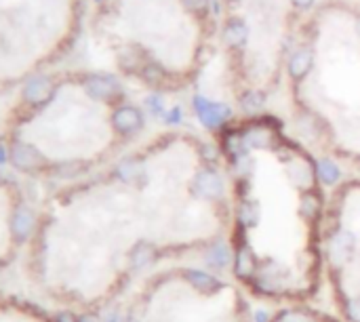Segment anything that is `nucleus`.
I'll return each mask as SVG.
<instances>
[{
  "label": "nucleus",
  "instance_id": "obj_19",
  "mask_svg": "<svg viewBox=\"0 0 360 322\" xmlns=\"http://www.w3.org/2000/svg\"><path fill=\"white\" fill-rule=\"evenodd\" d=\"M280 322H312V318L305 316L303 312H285Z\"/></svg>",
  "mask_w": 360,
  "mask_h": 322
},
{
  "label": "nucleus",
  "instance_id": "obj_22",
  "mask_svg": "<svg viewBox=\"0 0 360 322\" xmlns=\"http://www.w3.org/2000/svg\"><path fill=\"white\" fill-rule=\"evenodd\" d=\"M57 322H78V318H74L72 314H60Z\"/></svg>",
  "mask_w": 360,
  "mask_h": 322
},
{
  "label": "nucleus",
  "instance_id": "obj_12",
  "mask_svg": "<svg viewBox=\"0 0 360 322\" xmlns=\"http://www.w3.org/2000/svg\"><path fill=\"white\" fill-rule=\"evenodd\" d=\"M260 217H262L260 202H255V200H240L238 202L236 220L242 228H255L257 224H260Z\"/></svg>",
  "mask_w": 360,
  "mask_h": 322
},
{
  "label": "nucleus",
  "instance_id": "obj_7",
  "mask_svg": "<svg viewBox=\"0 0 360 322\" xmlns=\"http://www.w3.org/2000/svg\"><path fill=\"white\" fill-rule=\"evenodd\" d=\"M84 89L91 97L95 99H112L120 93L118 89V82L110 76H89L84 80Z\"/></svg>",
  "mask_w": 360,
  "mask_h": 322
},
{
  "label": "nucleus",
  "instance_id": "obj_4",
  "mask_svg": "<svg viewBox=\"0 0 360 322\" xmlns=\"http://www.w3.org/2000/svg\"><path fill=\"white\" fill-rule=\"evenodd\" d=\"M255 285L266 295H280L287 287V276L276 267H257Z\"/></svg>",
  "mask_w": 360,
  "mask_h": 322
},
{
  "label": "nucleus",
  "instance_id": "obj_5",
  "mask_svg": "<svg viewBox=\"0 0 360 322\" xmlns=\"http://www.w3.org/2000/svg\"><path fill=\"white\" fill-rule=\"evenodd\" d=\"M112 125H114V129H116L118 133H123V135H133V133H137V131L143 127V116H141V112L137 110V107H133V105H123V107H118V110L114 112Z\"/></svg>",
  "mask_w": 360,
  "mask_h": 322
},
{
  "label": "nucleus",
  "instance_id": "obj_16",
  "mask_svg": "<svg viewBox=\"0 0 360 322\" xmlns=\"http://www.w3.org/2000/svg\"><path fill=\"white\" fill-rule=\"evenodd\" d=\"M316 177H318L325 186H333V184L339 181L341 171H339V167L333 163L331 158H323V160H318V165H316Z\"/></svg>",
  "mask_w": 360,
  "mask_h": 322
},
{
  "label": "nucleus",
  "instance_id": "obj_10",
  "mask_svg": "<svg viewBox=\"0 0 360 322\" xmlns=\"http://www.w3.org/2000/svg\"><path fill=\"white\" fill-rule=\"evenodd\" d=\"M183 278H186V283L192 289H196L202 295H211V293H215V291L222 289V283L213 274L204 272V270H186L183 272Z\"/></svg>",
  "mask_w": 360,
  "mask_h": 322
},
{
  "label": "nucleus",
  "instance_id": "obj_8",
  "mask_svg": "<svg viewBox=\"0 0 360 322\" xmlns=\"http://www.w3.org/2000/svg\"><path fill=\"white\" fill-rule=\"evenodd\" d=\"M204 261H207L211 267H215V270H226V267L234 265V251L228 242L217 240V242L209 244L207 251H204Z\"/></svg>",
  "mask_w": 360,
  "mask_h": 322
},
{
  "label": "nucleus",
  "instance_id": "obj_18",
  "mask_svg": "<svg viewBox=\"0 0 360 322\" xmlns=\"http://www.w3.org/2000/svg\"><path fill=\"white\" fill-rule=\"evenodd\" d=\"M139 173H141V167H139L137 160H125V163H120V167L116 169L118 179L125 181V184L135 181V179L139 177Z\"/></svg>",
  "mask_w": 360,
  "mask_h": 322
},
{
  "label": "nucleus",
  "instance_id": "obj_25",
  "mask_svg": "<svg viewBox=\"0 0 360 322\" xmlns=\"http://www.w3.org/2000/svg\"><path fill=\"white\" fill-rule=\"evenodd\" d=\"M7 163V154H5V147H0V165Z\"/></svg>",
  "mask_w": 360,
  "mask_h": 322
},
{
  "label": "nucleus",
  "instance_id": "obj_21",
  "mask_svg": "<svg viewBox=\"0 0 360 322\" xmlns=\"http://www.w3.org/2000/svg\"><path fill=\"white\" fill-rule=\"evenodd\" d=\"M255 322H270V314L266 310H257L255 312Z\"/></svg>",
  "mask_w": 360,
  "mask_h": 322
},
{
  "label": "nucleus",
  "instance_id": "obj_23",
  "mask_svg": "<svg viewBox=\"0 0 360 322\" xmlns=\"http://www.w3.org/2000/svg\"><path fill=\"white\" fill-rule=\"evenodd\" d=\"M78 322H99V320L95 316H91V314H84V316L78 318Z\"/></svg>",
  "mask_w": 360,
  "mask_h": 322
},
{
  "label": "nucleus",
  "instance_id": "obj_15",
  "mask_svg": "<svg viewBox=\"0 0 360 322\" xmlns=\"http://www.w3.org/2000/svg\"><path fill=\"white\" fill-rule=\"evenodd\" d=\"M154 259H156V247L150 244V242H139L131 253V265L135 267V270L147 267Z\"/></svg>",
  "mask_w": 360,
  "mask_h": 322
},
{
  "label": "nucleus",
  "instance_id": "obj_11",
  "mask_svg": "<svg viewBox=\"0 0 360 322\" xmlns=\"http://www.w3.org/2000/svg\"><path fill=\"white\" fill-rule=\"evenodd\" d=\"M51 93H53V80L46 78V76H36L32 78L26 89H24V97L26 101H30L32 105H38V103H44Z\"/></svg>",
  "mask_w": 360,
  "mask_h": 322
},
{
  "label": "nucleus",
  "instance_id": "obj_2",
  "mask_svg": "<svg viewBox=\"0 0 360 322\" xmlns=\"http://www.w3.org/2000/svg\"><path fill=\"white\" fill-rule=\"evenodd\" d=\"M194 105H196V112H198L202 125L207 129H217V127H222L230 118V110L226 105L211 103V101L202 99V97H196Z\"/></svg>",
  "mask_w": 360,
  "mask_h": 322
},
{
  "label": "nucleus",
  "instance_id": "obj_17",
  "mask_svg": "<svg viewBox=\"0 0 360 322\" xmlns=\"http://www.w3.org/2000/svg\"><path fill=\"white\" fill-rule=\"evenodd\" d=\"M356 247V238L352 232H339L333 240H331V253L337 257H348Z\"/></svg>",
  "mask_w": 360,
  "mask_h": 322
},
{
  "label": "nucleus",
  "instance_id": "obj_6",
  "mask_svg": "<svg viewBox=\"0 0 360 322\" xmlns=\"http://www.w3.org/2000/svg\"><path fill=\"white\" fill-rule=\"evenodd\" d=\"M11 163L21 171H36L42 167V156L28 143H15L11 147Z\"/></svg>",
  "mask_w": 360,
  "mask_h": 322
},
{
  "label": "nucleus",
  "instance_id": "obj_14",
  "mask_svg": "<svg viewBox=\"0 0 360 322\" xmlns=\"http://www.w3.org/2000/svg\"><path fill=\"white\" fill-rule=\"evenodd\" d=\"M34 228V213L28 206H19L13 215V232L19 240H24Z\"/></svg>",
  "mask_w": 360,
  "mask_h": 322
},
{
  "label": "nucleus",
  "instance_id": "obj_13",
  "mask_svg": "<svg viewBox=\"0 0 360 322\" xmlns=\"http://www.w3.org/2000/svg\"><path fill=\"white\" fill-rule=\"evenodd\" d=\"M321 208H323V200H321L318 192H314V190L303 192V196L299 200V215H301V217L316 220L321 215Z\"/></svg>",
  "mask_w": 360,
  "mask_h": 322
},
{
  "label": "nucleus",
  "instance_id": "obj_1",
  "mask_svg": "<svg viewBox=\"0 0 360 322\" xmlns=\"http://www.w3.org/2000/svg\"><path fill=\"white\" fill-rule=\"evenodd\" d=\"M192 194L204 200H217L224 196V179L215 169H202L196 173V177L192 179L190 186Z\"/></svg>",
  "mask_w": 360,
  "mask_h": 322
},
{
  "label": "nucleus",
  "instance_id": "obj_20",
  "mask_svg": "<svg viewBox=\"0 0 360 322\" xmlns=\"http://www.w3.org/2000/svg\"><path fill=\"white\" fill-rule=\"evenodd\" d=\"M345 312H348V318L352 322H360V297L354 299V301H350L348 307H345Z\"/></svg>",
  "mask_w": 360,
  "mask_h": 322
},
{
  "label": "nucleus",
  "instance_id": "obj_26",
  "mask_svg": "<svg viewBox=\"0 0 360 322\" xmlns=\"http://www.w3.org/2000/svg\"><path fill=\"white\" fill-rule=\"evenodd\" d=\"M125 322H139V320H137V318H133V316H129V318H127Z\"/></svg>",
  "mask_w": 360,
  "mask_h": 322
},
{
  "label": "nucleus",
  "instance_id": "obj_24",
  "mask_svg": "<svg viewBox=\"0 0 360 322\" xmlns=\"http://www.w3.org/2000/svg\"><path fill=\"white\" fill-rule=\"evenodd\" d=\"M106 322H118V314H116V312H110V314L106 316Z\"/></svg>",
  "mask_w": 360,
  "mask_h": 322
},
{
  "label": "nucleus",
  "instance_id": "obj_3",
  "mask_svg": "<svg viewBox=\"0 0 360 322\" xmlns=\"http://www.w3.org/2000/svg\"><path fill=\"white\" fill-rule=\"evenodd\" d=\"M287 173L291 177V181L301 188V190H312L314 188V181L318 179L316 177V165H312L307 158H295L289 163L287 167Z\"/></svg>",
  "mask_w": 360,
  "mask_h": 322
},
{
  "label": "nucleus",
  "instance_id": "obj_9",
  "mask_svg": "<svg viewBox=\"0 0 360 322\" xmlns=\"http://www.w3.org/2000/svg\"><path fill=\"white\" fill-rule=\"evenodd\" d=\"M234 274L240 280H251L257 274V259L246 244H242L234 253Z\"/></svg>",
  "mask_w": 360,
  "mask_h": 322
}]
</instances>
